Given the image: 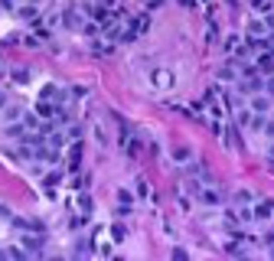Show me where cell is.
<instances>
[{
    "label": "cell",
    "mask_w": 274,
    "mask_h": 261,
    "mask_svg": "<svg viewBox=\"0 0 274 261\" xmlns=\"http://www.w3.org/2000/svg\"><path fill=\"white\" fill-rule=\"evenodd\" d=\"M271 160H274V147H271Z\"/></svg>",
    "instance_id": "cell-23"
},
{
    "label": "cell",
    "mask_w": 274,
    "mask_h": 261,
    "mask_svg": "<svg viewBox=\"0 0 274 261\" xmlns=\"http://www.w3.org/2000/svg\"><path fill=\"white\" fill-rule=\"evenodd\" d=\"M0 108H7V92L0 88Z\"/></svg>",
    "instance_id": "cell-20"
},
{
    "label": "cell",
    "mask_w": 274,
    "mask_h": 261,
    "mask_svg": "<svg viewBox=\"0 0 274 261\" xmlns=\"http://www.w3.org/2000/svg\"><path fill=\"white\" fill-rule=\"evenodd\" d=\"M264 36H271V26H268V23H261V20H251V26H248V39H264Z\"/></svg>",
    "instance_id": "cell-1"
},
{
    "label": "cell",
    "mask_w": 274,
    "mask_h": 261,
    "mask_svg": "<svg viewBox=\"0 0 274 261\" xmlns=\"http://www.w3.org/2000/svg\"><path fill=\"white\" fill-rule=\"evenodd\" d=\"M180 4H183V7H193V0H180Z\"/></svg>",
    "instance_id": "cell-21"
},
{
    "label": "cell",
    "mask_w": 274,
    "mask_h": 261,
    "mask_svg": "<svg viewBox=\"0 0 274 261\" xmlns=\"http://www.w3.org/2000/svg\"><path fill=\"white\" fill-rule=\"evenodd\" d=\"M13 79H17L20 85H23V79H30V72H26V69H17V72H13Z\"/></svg>",
    "instance_id": "cell-16"
},
{
    "label": "cell",
    "mask_w": 274,
    "mask_h": 261,
    "mask_svg": "<svg viewBox=\"0 0 274 261\" xmlns=\"http://www.w3.org/2000/svg\"><path fill=\"white\" fill-rule=\"evenodd\" d=\"M271 212H274V203H271V199H264V203H258L255 209H251V216H255V219H268Z\"/></svg>",
    "instance_id": "cell-5"
},
{
    "label": "cell",
    "mask_w": 274,
    "mask_h": 261,
    "mask_svg": "<svg viewBox=\"0 0 274 261\" xmlns=\"http://www.w3.org/2000/svg\"><path fill=\"white\" fill-rule=\"evenodd\" d=\"M235 199H238V203H251V193H248V189H238Z\"/></svg>",
    "instance_id": "cell-14"
},
{
    "label": "cell",
    "mask_w": 274,
    "mask_h": 261,
    "mask_svg": "<svg viewBox=\"0 0 274 261\" xmlns=\"http://www.w3.org/2000/svg\"><path fill=\"white\" fill-rule=\"evenodd\" d=\"M23 245H26L30 251H39V248L46 245V238L39 235V232H33V235H23Z\"/></svg>",
    "instance_id": "cell-4"
},
{
    "label": "cell",
    "mask_w": 274,
    "mask_h": 261,
    "mask_svg": "<svg viewBox=\"0 0 274 261\" xmlns=\"http://www.w3.org/2000/svg\"><path fill=\"white\" fill-rule=\"evenodd\" d=\"M79 163H82V144L75 141L72 150H68V170H79Z\"/></svg>",
    "instance_id": "cell-7"
},
{
    "label": "cell",
    "mask_w": 274,
    "mask_h": 261,
    "mask_svg": "<svg viewBox=\"0 0 274 261\" xmlns=\"http://www.w3.org/2000/svg\"><path fill=\"white\" fill-rule=\"evenodd\" d=\"M7 118L17 121V118H20V108H17V105H7Z\"/></svg>",
    "instance_id": "cell-13"
},
{
    "label": "cell",
    "mask_w": 274,
    "mask_h": 261,
    "mask_svg": "<svg viewBox=\"0 0 274 261\" xmlns=\"http://www.w3.org/2000/svg\"><path fill=\"white\" fill-rule=\"evenodd\" d=\"M62 23L68 26V30H82V26H85V23H82V13H79V10H65V13H62Z\"/></svg>",
    "instance_id": "cell-2"
},
{
    "label": "cell",
    "mask_w": 274,
    "mask_h": 261,
    "mask_svg": "<svg viewBox=\"0 0 274 261\" xmlns=\"http://www.w3.org/2000/svg\"><path fill=\"white\" fill-rule=\"evenodd\" d=\"M65 137H68V141H82V127L79 124H68L65 127Z\"/></svg>",
    "instance_id": "cell-10"
},
{
    "label": "cell",
    "mask_w": 274,
    "mask_h": 261,
    "mask_svg": "<svg viewBox=\"0 0 274 261\" xmlns=\"http://www.w3.org/2000/svg\"><path fill=\"white\" fill-rule=\"evenodd\" d=\"M0 4H4V7H13V0H0Z\"/></svg>",
    "instance_id": "cell-22"
},
{
    "label": "cell",
    "mask_w": 274,
    "mask_h": 261,
    "mask_svg": "<svg viewBox=\"0 0 274 261\" xmlns=\"http://www.w3.org/2000/svg\"><path fill=\"white\" fill-rule=\"evenodd\" d=\"M157 79H160V82H157L160 88H167V85H170V75H167V72H157Z\"/></svg>",
    "instance_id": "cell-17"
},
{
    "label": "cell",
    "mask_w": 274,
    "mask_h": 261,
    "mask_svg": "<svg viewBox=\"0 0 274 261\" xmlns=\"http://www.w3.org/2000/svg\"><path fill=\"white\" fill-rule=\"evenodd\" d=\"M196 196H199V203H206V206H216L219 199H222L216 189H202V186H196Z\"/></svg>",
    "instance_id": "cell-3"
},
{
    "label": "cell",
    "mask_w": 274,
    "mask_h": 261,
    "mask_svg": "<svg viewBox=\"0 0 274 261\" xmlns=\"http://www.w3.org/2000/svg\"><path fill=\"white\" fill-rule=\"evenodd\" d=\"M173 157H180V163H186L189 157H193V150H186V147H180V150H173Z\"/></svg>",
    "instance_id": "cell-11"
},
{
    "label": "cell",
    "mask_w": 274,
    "mask_h": 261,
    "mask_svg": "<svg viewBox=\"0 0 274 261\" xmlns=\"http://www.w3.org/2000/svg\"><path fill=\"white\" fill-rule=\"evenodd\" d=\"M255 69H258V72H274V52H264V56H258Z\"/></svg>",
    "instance_id": "cell-6"
},
{
    "label": "cell",
    "mask_w": 274,
    "mask_h": 261,
    "mask_svg": "<svg viewBox=\"0 0 274 261\" xmlns=\"http://www.w3.org/2000/svg\"><path fill=\"white\" fill-rule=\"evenodd\" d=\"M251 114H268V108H271V101L268 98H251Z\"/></svg>",
    "instance_id": "cell-8"
},
{
    "label": "cell",
    "mask_w": 274,
    "mask_h": 261,
    "mask_svg": "<svg viewBox=\"0 0 274 261\" xmlns=\"http://www.w3.org/2000/svg\"><path fill=\"white\" fill-rule=\"evenodd\" d=\"M150 26V17H137L134 23H131V36H137V33H144Z\"/></svg>",
    "instance_id": "cell-9"
},
{
    "label": "cell",
    "mask_w": 274,
    "mask_h": 261,
    "mask_svg": "<svg viewBox=\"0 0 274 261\" xmlns=\"http://www.w3.org/2000/svg\"><path fill=\"white\" fill-rule=\"evenodd\" d=\"M111 235L114 242H124V225H111Z\"/></svg>",
    "instance_id": "cell-12"
},
{
    "label": "cell",
    "mask_w": 274,
    "mask_h": 261,
    "mask_svg": "<svg viewBox=\"0 0 274 261\" xmlns=\"http://www.w3.org/2000/svg\"><path fill=\"white\" fill-rule=\"evenodd\" d=\"M79 206H82V212H88V209H92V199L82 196V199H79Z\"/></svg>",
    "instance_id": "cell-19"
},
{
    "label": "cell",
    "mask_w": 274,
    "mask_h": 261,
    "mask_svg": "<svg viewBox=\"0 0 274 261\" xmlns=\"http://www.w3.org/2000/svg\"><path fill=\"white\" fill-rule=\"evenodd\" d=\"M229 144H232V147H242V141H238L235 130H229Z\"/></svg>",
    "instance_id": "cell-18"
},
{
    "label": "cell",
    "mask_w": 274,
    "mask_h": 261,
    "mask_svg": "<svg viewBox=\"0 0 274 261\" xmlns=\"http://www.w3.org/2000/svg\"><path fill=\"white\" fill-rule=\"evenodd\" d=\"M20 17H26V20L36 17V7H20Z\"/></svg>",
    "instance_id": "cell-15"
}]
</instances>
